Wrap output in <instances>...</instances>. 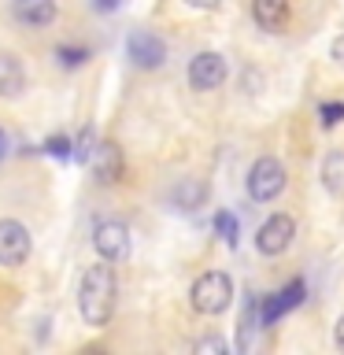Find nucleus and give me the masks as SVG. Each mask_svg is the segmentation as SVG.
<instances>
[{
    "instance_id": "nucleus-16",
    "label": "nucleus",
    "mask_w": 344,
    "mask_h": 355,
    "mask_svg": "<svg viewBox=\"0 0 344 355\" xmlns=\"http://www.w3.org/2000/svg\"><path fill=\"white\" fill-rule=\"evenodd\" d=\"M322 185L329 196H344V152H329L322 159Z\"/></svg>"
},
{
    "instance_id": "nucleus-13",
    "label": "nucleus",
    "mask_w": 344,
    "mask_h": 355,
    "mask_svg": "<svg viewBox=\"0 0 344 355\" xmlns=\"http://www.w3.org/2000/svg\"><path fill=\"white\" fill-rule=\"evenodd\" d=\"M26 89V67L15 52H0V100H11Z\"/></svg>"
},
{
    "instance_id": "nucleus-6",
    "label": "nucleus",
    "mask_w": 344,
    "mask_h": 355,
    "mask_svg": "<svg viewBox=\"0 0 344 355\" xmlns=\"http://www.w3.org/2000/svg\"><path fill=\"white\" fill-rule=\"evenodd\" d=\"M126 55L137 71H160L166 63V44L152 30H133L126 37Z\"/></svg>"
},
{
    "instance_id": "nucleus-15",
    "label": "nucleus",
    "mask_w": 344,
    "mask_h": 355,
    "mask_svg": "<svg viewBox=\"0 0 344 355\" xmlns=\"http://www.w3.org/2000/svg\"><path fill=\"white\" fill-rule=\"evenodd\" d=\"M255 329L259 326V296L248 293L244 296V307H241V326H237V352H248L252 340H255Z\"/></svg>"
},
{
    "instance_id": "nucleus-8",
    "label": "nucleus",
    "mask_w": 344,
    "mask_h": 355,
    "mask_svg": "<svg viewBox=\"0 0 344 355\" xmlns=\"http://www.w3.org/2000/svg\"><path fill=\"white\" fill-rule=\"evenodd\" d=\"M304 296H307V285H304V277H293L282 293H274V296H263L259 300V326H274L282 315H289V311H296L300 304H304Z\"/></svg>"
},
{
    "instance_id": "nucleus-7",
    "label": "nucleus",
    "mask_w": 344,
    "mask_h": 355,
    "mask_svg": "<svg viewBox=\"0 0 344 355\" xmlns=\"http://www.w3.org/2000/svg\"><path fill=\"white\" fill-rule=\"evenodd\" d=\"M93 244H96V252H100V259H108V263H122L130 255V230L122 226L119 218H104V222H96V230H93Z\"/></svg>"
},
{
    "instance_id": "nucleus-26",
    "label": "nucleus",
    "mask_w": 344,
    "mask_h": 355,
    "mask_svg": "<svg viewBox=\"0 0 344 355\" xmlns=\"http://www.w3.org/2000/svg\"><path fill=\"white\" fill-rule=\"evenodd\" d=\"M333 340H337V348L344 352V315H341V322H337V333H333Z\"/></svg>"
},
{
    "instance_id": "nucleus-27",
    "label": "nucleus",
    "mask_w": 344,
    "mask_h": 355,
    "mask_svg": "<svg viewBox=\"0 0 344 355\" xmlns=\"http://www.w3.org/2000/svg\"><path fill=\"white\" fill-rule=\"evenodd\" d=\"M4 152H8V137H4V130H0V159H4Z\"/></svg>"
},
{
    "instance_id": "nucleus-25",
    "label": "nucleus",
    "mask_w": 344,
    "mask_h": 355,
    "mask_svg": "<svg viewBox=\"0 0 344 355\" xmlns=\"http://www.w3.org/2000/svg\"><path fill=\"white\" fill-rule=\"evenodd\" d=\"M119 4H122V0H93V8H96V11H115Z\"/></svg>"
},
{
    "instance_id": "nucleus-21",
    "label": "nucleus",
    "mask_w": 344,
    "mask_h": 355,
    "mask_svg": "<svg viewBox=\"0 0 344 355\" xmlns=\"http://www.w3.org/2000/svg\"><path fill=\"white\" fill-rule=\"evenodd\" d=\"M193 352L196 355H226V340H222V337H200L193 344Z\"/></svg>"
},
{
    "instance_id": "nucleus-14",
    "label": "nucleus",
    "mask_w": 344,
    "mask_h": 355,
    "mask_svg": "<svg viewBox=\"0 0 344 355\" xmlns=\"http://www.w3.org/2000/svg\"><path fill=\"white\" fill-rule=\"evenodd\" d=\"M171 204L178 211H196L207 204V182H200V178H182L174 189H171Z\"/></svg>"
},
{
    "instance_id": "nucleus-12",
    "label": "nucleus",
    "mask_w": 344,
    "mask_h": 355,
    "mask_svg": "<svg viewBox=\"0 0 344 355\" xmlns=\"http://www.w3.org/2000/svg\"><path fill=\"white\" fill-rule=\"evenodd\" d=\"M252 19L266 33H282L289 22V0H252Z\"/></svg>"
},
{
    "instance_id": "nucleus-17",
    "label": "nucleus",
    "mask_w": 344,
    "mask_h": 355,
    "mask_svg": "<svg viewBox=\"0 0 344 355\" xmlns=\"http://www.w3.org/2000/svg\"><path fill=\"white\" fill-rule=\"evenodd\" d=\"M89 55L93 52H89L85 44H60V49H55V60H60V67H67V71H71V67H82Z\"/></svg>"
},
{
    "instance_id": "nucleus-20",
    "label": "nucleus",
    "mask_w": 344,
    "mask_h": 355,
    "mask_svg": "<svg viewBox=\"0 0 344 355\" xmlns=\"http://www.w3.org/2000/svg\"><path fill=\"white\" fill-rule=\"evenodd\" d=\"M341 119H344V104H318V122L326 130H333Z\"/></svg>"
},
{
    "instance_id": "nucleus-18",
    "label": "nucleus",
    "mask_w": 344,
    "mask_h": 355,
    "mask_svg": "<svg viewBox=\"0 0 344 355\" xmlns=\"http://www.w3.org/2000/svg\"><path fill=\"white\" fill-rule=\"evenodd\" d=\"M215 233L222 241L230 244V248H237V237H241V226H237V218L230 215V211H218L215 215Z\"/></svg>"
},
{
    "instance_id": "nucleus-5",
    "label": "nucleus",
    "mask_w": 344,
    "mask_h": 355,
    "mask_svg": "<svg viewBox=\"0 0 344 355\" xmlns=\"http://www.w3.org/2000/svg\"><path fill=\"white\" fill-rule=\"evenodd\" d=\"M226 74H230V63L222 52H196L193 60H189V85H193L196 93L218 89L226 82Z\"/></svg>"
},
{
    "instance_id": "nucleus-1",
    "label": "nucleus",
    "mask_w": 344,
    "mask_h": 355,
    "mask_svg": "<svg viewBox=\"0 0 344 355\" xmlns=\"http://www.w3.org/2000/svg\"><path fill=\"white\" fill-rule=\"evenodd\" d=\"M115 296H119V282H115V270L111 263H96V266H85L82 274V285H78V311H82L85 326H108L111 315H115Z\"/></svg>"
},
{
    "instance_id": "nucleus-2",
    "label": "nucleus",
    "mask_w": 344,
    "mask_h": 355,
    "mask_svg": "<svg viewBox=\"0 0 344 355\" xmlns=\"http://www.w3.org/2000/svg\"><path fill=\"white\" fill-rule=\"evenodd\" d=\"M189 304H193L196 315H222V311H230L233 304V282L226 270H207L200 274L193 288H189Z\"/></svg>"
},
{
    "instance_id": "nucleus-3",
    "label": "nucleus",
    "mask_w": 344,
    "mask_h": 355,
    "mask_svg": "<svg viewBox=\"0 0 344 355\" xmlns=\"http://www.w3.org/2000/svg\"><path fill=\"white\" fill-rule=\"evenodd\" d=\"M285 182H289L285 166L277 163L274 155H259L248 171V196L255 204H270V200H277L285 193Z\"/></svg>"
},
{
    "instance_id": "nucleus-10",
    "label": "nucleus",
    "mask_w": 344,
    "mask_h": 355,
    "mask_svg": "<svg viewBox=\"0 0 344 355\" xmlns=\"http://www.w3.org/2000/svg\"><path fill=\"white\" fill-rule=\"evenodd\" d=\"M89 163H93V174L100 185H115L122 178V148L115 141H96L93 152H89Z\"/></svg>"
},
{
    "instance_id": "nucleus-19",
    "label": "nucleus",
    "mask_w": 344,
    "mask_h": 355,
    "mask_svg": "<svg viewBox=\"0 0 344 355\" xmlns=\"http://www.w3.org/2000/svg\"><path fill=\"white\" fill-rule=\"evenodd\" d=\"M41 152L55 155V159H71V155H74V141L60 133V137H49V141H44V144H41Z\"/></svg>"
},
{
    "instance_id": "nucleus-9",
    "label": "nucleus",
    "mask_w": 344,
    "mask_h": 355,
    "mask_svg": "<svg viewBox=\"0 0 344 355\" xmlns=\"http://www.w3.org/2000/svg\"><path fill=\"white\" fill-rule=\"evenodd\" d=\"M30 259V230L19 218H0V266H22Z\"/></svg>"
},
{
    "instance_id": "nucleus-11",
    "label": "nucleus",
    "mask_w": 344,
    "mask_h": 355,
    "mask_svg": "<svg viewBox=\"0 0 344 355\" xmlns=\"http://www.w3.org/2000/svg\"><path fill=\"white\" fill-rule=\"evenodd\" d=\"M55 11H60L55 0H11V15H15L22 26H33V30L52 26Z\"/></svg>"
},
{
    "instance_id": "nucleus-23",
    "label": "nucleus",
    "mask_w": 344,
    "mask_h": 355,
    "mask_svg": "<svg viewBox=\"0 0 344 355\" xmlns=\"http://www.w3.org/2000/svg\"><path fill=\"white\" fill-rule=\"evenodd\" d=\"M185 4H189V8H196V11H215L222 0H185Z\"/></svg>"
},
{
    "instance_id": "nucleus-4",
    "label": "nucleus",
    "mask_w": 344,
    "mask_h": 355,
    "mask_svg": "<svg viewBox=\"0 0 344 355\" xmlns=\"http://www.w3.org/2000/svg\"><path fill=\"white\" fill-rule=\"evenodd\" d=\"M293 237H296L293 215L277 211V215H270V218L259 226V233H255V248H259V255H266V259H274V255H285V252H289Z\"/></svg>"
},
{
    "instance_id": "nucleus-24",
    "label": "nucleus",
    "mask_w": 344,
    "mask_h": 355,
    "mask_svg": "<svg viewBox=\"0 0 344 355\" xmlns=\"http://www.w3.org/2000/svg\"><path fill=\"white\" fill-rule=\"evenodd\" d=\"M333 60H337V67H344V33L333 41Z\"/></svg>"
},
{
    "instance_id": "nucleus-22",
    "label": "nucleus",
    "mask_w": 344,
    "mask_h": 355,
    "mask_svg": "<svg viewBox=\"0 0 344 355\" xmlns=\"http://www.w3.org/2000/svg\"><path fill=\"white\" fill-rule=\"evenodd\" d=\"M93 144H96L93 130H82V137L74 141V155H71V159H78V163H89V152H93Z\"/></svg>"
}]
</instances>
